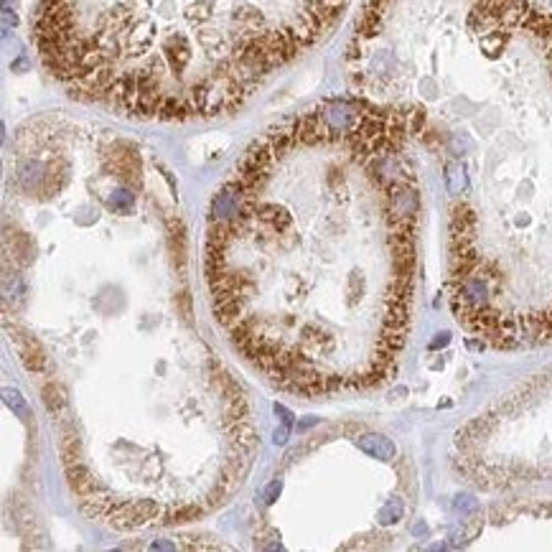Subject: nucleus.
<instances>
[{"instance_id":"1","label":"nucleus","mask_w":552,"mask_h":552,"mask_svg":"<svg viewBox=\"0 0 552 552\" xmlns=\"http://www.w3.org/2000/svg\"><path fill=\"white\" fill-rule=\"evenodd\" d=\"M420 207L418 173L372 102L326 100L283 120L212 199L214 321L298 397L387 382L410 333Z\"/></svg>"},{"instance_id":"2","label":"nucleus","mask_w":552,"mask_h":552,"mask_svg":"<svg viewBox=\"0 0 552 552\" xmlns=\"http://www.w3.org/2000/svg\"><path fill=\"white\" fill-rule=\"evenodd\" d=\"M354 97L410 153L461 161L448 301L494 349L552 344V15L532 0H367Z\"/></svg>"},{"instance_id":"3","label":"nucleus","mask_w":552,"mask_h":552,"mask_svg":"<svg viewBox=\"0 0 552 552\" xmlns=\"http://www.w3.org/2000/svg\"><path fill=\"white\" fill-rule=\"evenodd\" d=\"M349 0H38L31 38L69 97L125 118L239 110L324 41Z\"/></svg>"},{"instance_id":"4","label":"nucleus","mask_w":552,"mask_h":552,"mask_svg":"<svg viewBox=\"0 0 552 552\" xmlns=\"http://www.w3.org/2000/svg\"><path fill=\"white\" fill-rule=\"evenodd\" d=\"M356 445H359L367 456L379 458V461L395 458V445H392V441L390 438H384V435H367V438H359Z\"/></svg>"},{"instance_id":"5","label":"nucleus","mask_w":552,"mask_h":552,"mask_svg":"<svg viewBox=\"0 0 552 552\" xmlns=\"http://www.w3.org/2000/svg\"><path fill=\"white\" fill-rule=\"evenodd\" d=\"M402 512H405V507H402V501L400 499H392L387 501L382 507V512H379V522L382 524H395L402 519Z\"/></svg>"},{"instance_id":"6","label":"nucleus","mask_w":552,"mask_h":552,"mask_svg":"<svg viewBox=\"0 0 552 552\" xmlns=\"http://www.w3.org/2000/svg\"><path fill=\"white\" fill-rule=\"evenodd\" d=\"M448 333H438V339L433 341V349H438V346H443V344H448Z\"/></svg>"}]
</instances>
